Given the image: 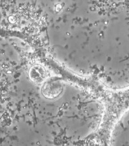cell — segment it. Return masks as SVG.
<instances>
[{
	"instance_id": "1",
	"label": "cell",
	"mask_w": 129,
	"mask_h": 146,
	"mask_svg": "<svg viewBox=\"0 0 129 146\" xmlns=\"http://www.w3.org/2000/svg\"><path fill=\"white\" fill-rule=\"evenodd\" d=\"M30 77L34 82L40 83L45 79L46 73L42 67L39 66H35L30 69Z\"/></svg>"
}]
</instances>
